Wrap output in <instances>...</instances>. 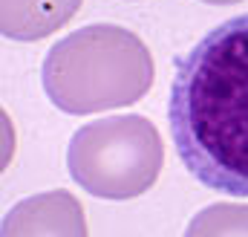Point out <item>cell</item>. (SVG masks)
<instances>
[{"instance_id": "8992f818", "label": "cell", "mask_w": 248, "mask_h": 237, "mask_svg": "<svg viewBox=\"0 0 248 237\" xmlns=\"http://www.w3.org/2000/svg\"><path fill=\"white\" fill-rule=\"evenodd\" d=\"M205 3H219L222 6V3H237V0H205Z\"/></svg>"}, {"instance_id": "277c9868", "label": "cell", "mask_w": 248, "mask_h": 237, "mask_svg": "<svg viewBox=\"0 0 248 237\" xmlns=\"http://www.w3.org/2000/svg\"><path fill=\"white\" fill-rule=\"evenodd\" d=\"M0 237H87L81 203L69 191L35 194L3 217Z\"/></svg>"}, {"instance_id": "7a4b0ae2", "label": "cell", "mask_w": 248, "mask_h": 237, "mask_svg": "<svg viewBox=\"0 0 248 237\" xmlns=\"http://www.w3.org/2000/svg\"><path fill=\"white\" fill-rule=\"evenodd\" d=\"M153 81L147 47L122 26H87L66 35L44 61V90L66 113H93L139 102Z\"/></svg>"}, {"instance_id": "5b68a950", "label": "cell", "mask_w": 248, "mask_h": 237, "mask_svg": "<svg viewBox=\"0 0 248 237\" xmlns=\"http://www.w3.org/2000/svg\"><path fill=\"white\" fill-rule=\"evenodd\" d=\"M81 0H0V32L17 41H38L63 26Z\"/></svg>"}, {"instance_id": "3957f363", "label": "cell", "mask_w": 248, "mask_h": 237, "mask_svg": "<svg viewBox=\"0 0 248 237\" xmlns=\"http://www.w3.org/2000/svg\"><path fill=\"white\" fill-rule=\"evenodd\" d=\"M162 139L144 116H104L75 130L66 168L84 191L104 200L144 194L162 171Z\"/></svg>"}, {"instance_id": "6da1fadb", "label": "cell", "mask_w": 248, "mask_h": 237, "mask_svg": "<svg viewBox=\"0 0 248 237\" xmlns=\"http://www.w3.org/2000/svg\"><path fill=\"white\" fill-rule=\"evenodd\" d=\"M168 124L196 182L248 197V15L222 20L179 58Z\"/></svg>"}]
</instances>
